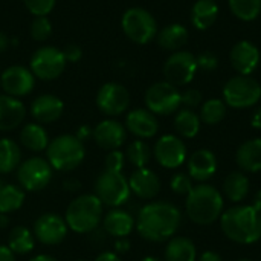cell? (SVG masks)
Segmentation results:
<instances>
[{"label": "cell", "mask_w": 261, "mask_h": 261, "mask_svg": "<svg viewBox=\"0 0 261 261\" xmlns=\"http://www.w3.org/2000/svg\"><path fill=\"white\" fill-rule=\"evenodd\" d=\"M202 93L197 89H188L187 92L182 93V104L187 106L188 109H194L199 107L202 102Z\"/></svg>", "instance_id": "obj_41"}, {"label": "cell", "mask_w": 261, "mask_h": 261, "mask_svg": "<svg viewBox=\"0 0 261 261\" xmlns=\"http://www.w3.org/2000/svg\"><path fill=\"white\" fill-rule=\"evenodd\" d=\"M67 234L66 220L58 214L46 213L40 216L34 223V237L43 245H58L64 240Z\"/></svg>", "instance_id": "obj_14"}, {"label": "cell", "mask_w": 261, "mask_h": 261, "mask_svg": "<svg viewBox=\"0 0 261 261\" xmlns=\"http://www.w3.org/2000/svg\"><path fill=\"white\" fill-rule=\"evenodd\" d=\"M226 116V104L222 99H208L206 102H203L202 109H200V121L208 124V125H214L219 124L225 119Z\"/></svg>", "instance_id": "obj_35"}, {"label": "cell", "mask_w": 261, "mask_h": 261, "mask_svg": "<svg viewBox=\"0 0 261 261\" xmlns=\"http://www.w3.org/2000/svg\"><path fill=\"white\" fill-rule=\"evenodd\" d=\"M236 161L243 171L248 173L261 171V138L243 142L237 150Z\"/></svg>", "instance_id": "obj_24"}, {"label": "cell", "mask_w": 261, "mask_h": 261, "mask_svg": "<svg viewBox=\"0 0 261 261\" xmlns=\"http://www.w3.org/2000/svg\"><path fill=\"white\" fill-rule=\"evenodd\" d=\"M127 133H125V127L113 119H106L102 122H99L95 130H93V139L95 142L109 151L118 150L124 142H125Z\"/></svg>", "instance_id": "obj_17"}, {"label": "cell", "mask_w": 261, "mask_h": 261, "mask_svg": "<svg viewBox=\"0 0 261 261\" xmlns=\"http://www.w3.org/2000/svg\"><path fill=\"white\" fill-rule=\"evenodd\" d=\"M24 202V191L17 185H3L0 190V214L17 211Z\"/></svg>", "instance_id": "obj_34"}, {"label": "cell", "mask_w": 261, "mask_h": 261, "mask_svg": "<svg viewBox=\"0 0 261 261\" xmlns=\"http://www.w3.org/2000/svg\"><path fill=\"white\" fill-rule=\"evenodd\" d=\"M116 248H118V251H121V252H125V251L130 248V245H128V242H127L125 239H122V242L119 240V242L116 243Z\"/></svg>", "instance_id": "obj_50"}, {"label": "cell", "mask_w": 261, "mask_h": 261, "mask_svg": "<svg viewBox=\"0 0 261 261\" xmlns=\"http://www.w3.org/2000/svg\"><path fill=\"white\" fill-rule=\"evenodd\" d=\"M187 214L196 225H211L223 213V196L211 185H197L187 196Z\"/></svg>", "instance_id": "obj_3"}, {"label": "cell", "mask_w": 261, "mask_h": 261, "mask_svg": "<svg viewBox=\"0 0 261 261\" xmlns=\"http://www.w3.org/2000/svg\"><path fill=\"white\" fill-rule=\"evenodd\" d=\"M102 217V202L95 194H84L75 199L66 211V225L78 232L87 234L98 228Z\"/></svg>", "instance_id": "obj_4"}, {"label": "cell", "mask_w": 261, "mask_h": 261, "mask_svg": "<svg viewBox=\"0 0 261 261\" xmlns=\"http://www.w3.org/2000/svg\"><path fill=\"white\" fill-rule=\"evenodd\" d=\"M196 246L190 239L173 237L165 249V261H196Z\"/></svg>", "instance_id": "obj_27"}, {"label": "cell", "mask_w": 261, "mask_h": 261, "mask_svg": "<svg viewBox=\"0 0 261 261\" xmlns=\"http://www.w3.org/2000/svg\"><path fill=\"white\" fill-rule=\"evenodd\" d=\"M122 167H124V154L121 151L113 150L106 156V167L104 168L122 171Z\"/></svg>", "instance_id": "obj_43"}, {"label": "cell", "mask_w": 261, "mask_h": 261, "mask_svg": "<svg viewBox=\"0 0 261 261\" xmlns=\"http://www.w3.org/2000/svg\"><path fill=\"white\" fill-rule=\"evenodd\" d=\"M239 261H251V260H239Z\"/></svg>", "instance_id": "obj_57"}, {"label": "cell", "mask_w": 261, "mask_h": 261, "mask_svg": "<svg viewBox=\"0 0 261 261\" xmlns=\"http://www.w3.org/2000/svg\"><path fill=\"white\" fill-rule=\"evenodd\" d=\"M257 211H260L261 213V191L257 193V196H255V202H254V205H252Z\"/></svg>", "instance_id": "obj_53"}, {"label": "cell", "mask_w": 261, "mask_h": 261, "mask_svg": "<svg viewBox=\"0 0 261 261\" xmlns=\"http://www.w3.org/2000/svg\"><path fill=\"white\" fill-rule=\"evenodd\" d=\"M90 135V132H89V128H86V127H83L80 132H78V135H76V138L80 139V141H84L87 136Z\"/></svg>", "instance_id": "obj_51"}, {"label": "cell", "mask_w": 261, "mask_h": 261, "mask_svg": "<svg viewBox=\"0 0 261 261\" xmlns=\"http://www.w3.org/2000/svg\"><path fill=\"white\" fill-rule=\"evenodd\" d=\"M18 182L24 191H40L52 179V167L41 158H31L18 167Z\"/></svg>", "instance_id": "obj_12"}, {"label": "cell", "mask_w": 261, "mask_h": 261, "mask_svg": "<svg viewBox=\"0 0 261 261\" xmlns=\"http://www.w3.org/2000/svg\"><path fill=\"white\" fill-rule=\"evenodd\" d=\"M124 34L138 44H145L158 35L154 17L144 8H130L122 15Z\"/></svg>", "instance_id": "obj_8"}, {"label": "cell", "mask_w": 261, "mask_h": 261, "mask_svg": "<svg viewBox=\"0 0 261 261\" xmlns=\"http://www.w3.org/2000/svg\"><path fill=\"white\" fill-rule=\"evenodd\" d=\"M8 225V217L6 214H0V228H5Z\"/></svg>", "instance_id": "obj_54"}, {"label": "cell", "mask_w": 261, "mask_h": 261, "mask_svg": "<svg viewBox=\"0 0 261 261\" xmlns=\"http://www.w3.org/2000/svg\"><path fill=\"white\" fill-rule=\"evenodd\" d=\"M182 214L179 208L167 202H153L145 205L136 219L138 232L150 242H165L179 229Z\"/></svg>", "instance_id": "obj_1"}, {"label": "cell", "mask_w": 261, "mask_h": 261, "mask_svg": "<svg viewBox=\"0 0 261 261\" xmlns=\"http://www.w3.org/2000/svg\"><path fill=\"white\" fill-rule=\"evenodd\" d=\"M98 109L109 116H118L124 113L130 104L128 90L118 83H107L104 84L96 96Z\"/></svg>", "instance_id": "obj_13"}, {"label": "cell", "mask_w": 261, "mask_h": 261, "mask_svg": "<svg viewBox=\"0 0 261 261\" xmlns=\"http://www.w3.org/2000/svg\"><path fill=\"white\" fill-rule=\"evenodd\" d=\"M223 193L231 202H242L249 194L248 176L240 171H232L223 182Z\"/></svg>", "instance_id": "obj_29"}, {"label": "cell", "mask_w": 261, "mask_h": 261, "mask_svg": "<svg viewBox=\"0 0 261 261\" xmlns=\"http://www.w3.org/2000/svg\"><path fill=\"white\" fill-rule=\"evenodd\" d=\"M193 188H194V187H193L191 177L187 176V174H184V173H179V174H176V176L171 179V190H173L174 193H177V194H185V196H188V194L191 193Z\"/></svg>", "instance_id": "obj_40"}, {"label": "cell", "mask_w": 261, "mask_h": 261, "mask_svg": "<svg viewBox=\"0 0 261 261\" xmlns=\"http://www.w3.org/2000/svg\"><path fill=\"white\" fill-rule=\"evenodd\" d=\"M130 191H133L141 199H154L161 191V180L158 174L151 170L138 168L128 179Z\"/></svg>", "instance_id": "obj_20"}, {"label": "cell", "mask_w": 261, "mask_h": 261, "mask_svg": "<svg viewBox=\"0 0 261 261\" xmlns=\"http://www.w3.org/2000/svg\"><path fill=\"white\" fill-rule=\"evenodd\" d=\"M199 261H223L222 257L216 252H211V251H206L202 254V257L199 258Z\"/></svg>", "instance_id": "obj_46"}, {"label": "cell", "mask_w": 261, "mask_h": 261, "mask_svg": "<svg viewBox=\"0 0 261 261\" xmlns=\"http://www.w3.org/2000/svg\"><path fill=\"white\" fill-rule=\"evenodd\" d=\"M35 240L32 232L24 226H15L8 237V248L14 254H29L34 249Z\"/></svg>", "instance_id": "obj_33"}, {"label": "cell", "mask_w": 261, "mask_h": 261, "mask_svg": "<svg viewBox=\"0 0 261 261\" xmlns=\"http://www.w3.org/2000/svg\"><path fill=\"white\" fill-rule=\"evenodd\" d=\"M24 6L35 17H46L55 6V0H24Z\"/></svg>", "instance_id": "obj_39"}, {"label": "cell", "mask_w": 261, "mask_h": 261, "mask_svg": "<svg viewBox=\"0 0 261 261\" xmlns=\"http://www.w3.org/2000/svg\"><path fill=\"white\" fill-rule=\"evenodd\" d=\"M31 261H57L54 257H50V255H37V257H34Z\"/></svg>", "instance_id": "obj_52"}, {"label": "cell", "mask_w": 261, "mask_h": 261, "mask_svg": "<svg viewBox=\"0 0 261 261\" xmlns=\"http://www.w3.org/2000/svg\"><path fill=\"white\" fill-rule=\"evenodd\" d=\"M231 63L240 75H251L260 63V50L251 41H239L231 50Z\"/></svg>", "instance_id": "obj_18"}, {"label": "cell", "mask_w": 261, "mask_h": 261, "mask_svg": "<svg viewBox=\"0 0 261 261\" xmlns=\"http://www.w3.org/2000/svg\"><path fill=\"white\" fill-rule=\"evenodd\" d=\"M142 261H161V260H158V258H154V257H147V258H144Z\"/></svg>", "instance_id": "obj_55"}, {"label": "cell", "mask_w": 261, "mask_h": 261, "mask_svg": "<svg viewBox=\"0 0 261 261\" xmlns=\"http://www.w3.org/2000/svg\"><path fill=\"white\" fill-rule=\"evenodd\" d=\"M78 261H86V260H78Z\"/></svg>", "instance_id": "obj_58"}, {"label": "cell", "mask_w": 261, "mask_h": 261, "mask_svg": "<svg viewBox=\"0 0 261 261\" xmlns=\"http://www.w3.org/2000/svg\"><path fill=\"white\" fill-rule=\"evenodd\" d=\"M20 159L21 153L18 145L8 138L0 139V174H8L15 170L20 164Z\"/></svg>", "instance_id": "obj_31"}, {"label": "cell", "mask_w": 261, "mask_h": 261, "mask_svg": "<svg viewBox=\"0 0 261 261\" xmlns=\"http://www.w3.org/2000/svg\"><path fill=\"white\" fill-rule=\"evenodd\" d=\"M8 44H9V40L6 37V34L5 32H0V54L8 49Z\"/></svg>", "instance_id": "obj_49"}, {"label": "cell", "mask_w": 261, "mask_h": 261, "mask_svg": "<svg viewBox=\"0 0 261 261\" xmlns=\"http://www.w3.org/2000/svg\"><path fill=\"white\" fill-rule=\"evenodd\" d=\"M228 2L232 14L243 21H252L260 15L261 0H228Z\"/></svg>", "instance_id": "obj_36"}, {"label": "cell", "mask_w": 261, "mask_h": 261, "mask_svg": "<svg viewBox=\"0 0 261 261\" xmlns=\"http://www.w3.org/2000/svg\"><path fill=\"white\" fill-rule=\"evenodd\" d=\"M63 109L64 104L60 98L54 95H41L37 99H34L31 106V113L38 122L49 124L57 121L63 115Z\"/></svg>", "instance_id": "obj_23"}, {"label": "cell", "mask_w": 261, "mask_h": 261, "mask_svg": "<svg viewBox=\"0 0 261 261\" xmlns=\"http://www.w3.org/2000/svg\"><path fill=\"white\" fill-rule=\"evenodd\" d=\"M66 63L63 50L54 46H44L34 52L31 58V72L40 80L50 81L63 73Z\"/></svg>", "instance_id": "obj_9"}, {"label": "cell", "mask_w": 261, "mask_h": 261, "mask_svg": "<svg viewBox=\"0 0 261 261\" xmlns=\"http://www.w3.org/2000/svg\"><path fill=\"white\" fill-rule=\"evenodd\" d=\"M219 15V6L214 0H197L191 11V21L194 28L205 31L211 28Z\"/></svg>", "instance_id": "obj_26"}, {"label": "cell", "mask_w": 261, "mask_h": 261, "mask_svg": "<svg viewBox=\"0 0 261 261\" xmlns=\"http://www.w3.org/2000/svg\"><path fill=\"white\" fill-rule=\"evenodd\" d=\"M127 158L136 168H145L151 159V150L144 141H135L128 145Z\"/></svg>", "instance_id": "obj_37"}, {"label": "cell", "mask_w": 261, "mask_h": 261, "mask_svg": "<svg viewBox=\"0 0 261 261\" xmlns=\"http://www.w3.org/2000/svg\"><path fill=\"white\" fill-rule=\"evenodd\" d=\"M20 141L24 148L31 151H43L49 145V136L46 130L38 124H28L20 133Z\"/></svg>", "instance_id": "obj_30"}, {"label": "cell", "mask_w": 261, "mask_h": 261, "mask_svg": "<svg viewBox=\"0 0 261 261\" xmlns=\"http://www.w3.org/2000/svg\"><path fill=\"white\" fill-rule=\"evenodd\" d=\"M52 26L47 17H35L31 24V37L35 41H44L50 37Z\"/></svg>", "instance_id": "obj_38"}, {"label": "cell", "mask_w": 261, "mask_h": 261, "mask_svg": "<svg viewBox=\"0 0 261 261\" xmlns=\"http://www.w3.org/2000/svg\"><path fill=\"white\" fill-rule=\"evenodd\" d=\"M188 41V31L182 24H170L158 34V43L165 50H179Z\"/></svg>", "instance_id": "obj_28"}, {"label": "cell", "mask_w": 261, "mask_h": 261, "mask_svg": "<svg viewBox=\"0 0 261 261\" xmlns=\"http://www.w3.org/2000/svg\"><path fill=\"white\" fill-rule=\"evenodd\" d=\"M251 124H252V127H255V128H260L261 130V107L252 115V119H251Z\"/></svg>", "instance_id": "obj_48"}, {"label": "cell", "mask_w": 261, "mask_h": 261, "mask_svg": "<svg viewBox=\"0 0 261 261\" xmlns=\"http://www.w3.org/2000/svg\"><path fill=\"white\" fill-rule=\"evenodd\" d=\"M223 234L240 245H251L261 239V213L252 205L234 206L220 216Z\"/></svg>", "instance_id": "obj_2"}, {"label": "cell", "mask_w": 261, "mask_h": 261, "mask_svg": "<svg viewBox=\"0 0 261 261\" xmlns=\"http://www.w3.org/2000/svg\"><path fill=\"white\" fill-rule=\"evenodd\" d=\"M0 261H15L14 252L8 246L0 245Z\"/></svg>", "instance_id": "obj_45"}, {"label": "cell", "mask_w": 261, "mask_h": 261, "mask_svg": "<svg viewBox=\"0 0 261 261\" xmlns=\"http://www.w3.org/2000/svg\"><path fill=\"white\" fill-rule=\"evenodd\" d=\"M104 231L113 237L125 239L135 228V219L122 210H113L104 217Z\"/></svg>", "instance_id": "obj_25"}, {"label": "cell", "mask_w": 261, "mask_h": 261, "mask_svg": "<svg viewBox=\"0 0 261 261\" xmlns=\"http://www.w3.org/2000/svg\"><path fill=\"white\" fill-rule=\"evenodd\" d=\"M95 261H121V260H119V257H118L116 254H113V252H102V254H99V255L96 257V260Z\"/></svg>", "instance_id": "obj_47"}, {"label": "cell", "mask_w": 261, "mask_h": 261, "mask_svg": "<svg viewBox=\"0 0 261 261\" xmlns=\"http://www.w3.org/2000/svg\"><path fill=\"white\" fill-rule=\"evenodd\" d=\"M154 158L165 168H177L187 159V147L177 136L165 135L154 145Z\"/></svg>", "instance_id": "obj_15"}, {"label": "cell", "mask_w": 261, "mask_h": 261, "mask_svg": "<svg viewBox=\"0 0 261 261\" xmlns=\"http://www.w3.org/2000/svg\"><path fill=\"white\" fill-rule=\"evenodd\" d=\"M174 128L182 138H194L200 130V118L191 109H184L174 119Z\"/></svg>", "instance_id": "obj_32"}, {"label": "cell", "mask_w": 261, "mask_h": 261, "mask_svg": "<svg viewBox=\"0 0 261 261\" xmlns=\"http://www.w3.org/2000/svg\"><path fill=\"white\" fill-rule=\"evenodd\" d=\"M188 171L191 179L203 182L214 176L217 171V158L210 150H197L190 156Z\"/></svg>", "instance_id": "obj_21"}, {"label": "cell", "mask_w": 261, "mask_h": 261, "mask_svg": "<svg viewBox=\"0 0 261 261\" xmlns=\"http://www.w3.org/2000/svg\"><path fill=\"white\" fill-rule=\"evenodd\" d=\"M225 104L234 109H248L255 106L261 98V86L251 75L231 78L223 87Z\"/></svg>", "instance_id": "obj_7"}, {"label": "cell", "mask_w": 261, "mask_h": 261, "mask_svg": "<svg viewBox=\"0 0 261 261\" xmlns=\"http://www.w3.org/2000/svg\"><path fill=\"white\" fill-rule=\"evenodd\" d=\"M46 150L50 167L58 171L75 170L86 156L83 141L73 135H61L52 139Z\"/></svg>", "instance_id": "obj_5"}, {"label": "cell", "mask_w": 261, "mask_h": 261, "mask_svg": "<svg viewBox=\"0 0 261 261\" xmlns=\"http://www.w3.org/2000/svg\"><path fill=\"white\" fill-rule=\"evenodd\" d=\"M125 125H127L128 132H132L135 136H138L141 139L153 138L159 130V124H158L154 113H151L150 110H145V109L132 110L127 115Z\"/></svg>", "instance_id": "obj_19"}, {"label": "cell", "mask_w": 261, "mask_h": 261, "mask_svg": "<svg viewBox=\"0 0 261 261\" xmlns=\"http://www.w3.org/2000/svg\"><path fill=\"white\" fill-rule=\"evenodd\" d=\"M196 60H197V67H200V69H203V70H206V72L214 70V69L217 67V64H219L217 57L213 55V54H210V52L200 54L199 57H196Z\"/></svg>", "instance_id": "obj_42"}, {"label": "cell", "mask_w": 261, "mask_h": 261, "mask_svg": "<svg viewBox=\"0 0 261 261\" xmlns=\"http://www.w3.org/2000/svg\"><path fill=\"white\" fill-rule=\"evenodd\" d=\"M197 72V60L188 50H176L164 64L167 83L179 87L193 81Z\"/></svg>", "instance_id": "obj_11"}, {"label": "cell", "mask_w": 261, "mask_h": 261, "mask_svg": "<svg viewBox=\"0 0 261 261\" xmlns=\"http://www.w3.org/2000/svg\"><path fill=\"white\" fill-rule=\"evenodd\" d=\"M2 188H3V182L0 180V190H2Z\"/></svg>", "instance_id": "obj_56"}, {"label": "cell", "mask_w": 261, "mask_h": 261, "mask_svg": "<svg viewBox=\"0 0 261 261\" xmlns=\"http://www.w3.org/2000/svg\"><path fill=\"white\" fill-rule=\"evenodd\" d=\"M34 73L23 66H11L0 76V84L3 90L6 92V95L14 98L31 93V90L34 89Z\"/></svg>", "instance_id": "obj_16"}, {"label": "cell", "mask_w": 261, "mask_h": 261, "mask_svg": "<svg viewBox=\"0 0 261 261\" xmlns=\"http://www.w3.org/2000/svg\"><path fill=\"white\" fill-rule=\"evenodd\" d=\"M63 55H64L66 61L76 63V61H80V60H81V57H83V50H81V47H80V46H76V44H67V46L64 47V50H63Z\"/></svg>", "instance_id": "obj_44"}, {"label": "cell", "mask_w": 261, "mask_h": 261, "mask_svg": "<svg viewBox=\"0 0 261 261\" xmlns=\"http://www.w3.org/2000/svg\"><path fill=\"white\" fill-rule=\"evenodd\" d=\"M147 109L154 115H171L182 104V93L176 86L162 81L148 87L145 93Z\"/></svg>", "instance_id": "obj_10"}, {"label": "cell", "mask_w": 261, "mask_h": 261, "mask_svg": "<svg viewBox=\"0 0 261 261\" xmlns=\"http://www.w3.org/2000/svg\"><path fill=\"white\" fill-rule=\"evenodd\" d=\"M26 115L23 102L9 95H0V130L8 132L17 128Z\"/></svg>", "instance_id": "obj_22"}, {"label": "cell", "mask_w": 261, "mask_h": 261, "mask_svg": "<svg viewBox=\"0 0 261 261\" xmlns=\"http://www.w3.org/2000/svg\"><path fill=\"white\" fill-rule=\"evenodd\" d=\"M130 193L128 180L119 170L104 168L95 182V196L102 202V205L107 206H121L128 200Z\"/></svg>", "instance_id": "obj_6"}]
</instances>
